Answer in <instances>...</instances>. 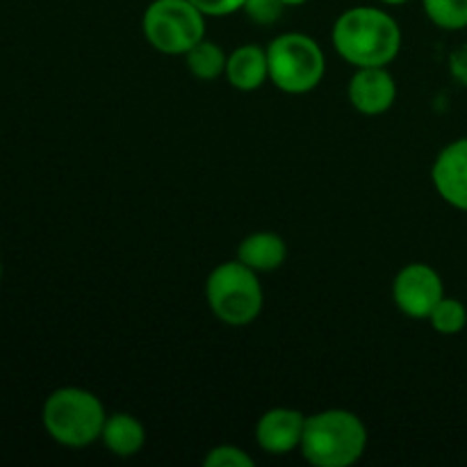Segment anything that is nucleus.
Masks as SVG:
<instances>
[{"mask_svg": "<svg viewBox=\"0 0 467 467\" xmlns=\"http://www.w3.org/2000/svg\"><path fill=\"white\" fill-rule=\"evenodd\" d=\"M337 55L354 67H388L400 55L401 27L379 7H351L333 26Z\"/></svg>", "mask_w": 467, "mask_h": 467, "instance_id": "f257e3e1", "label": "nucleus"}, {"mask_svg": "<svg viewBox=\"0 0 467 467\" xmlns=\"http://www.w3.org/2000/svg\"><path fill=\"white\" fill-rule=\"evenodd\" d=\"M368 447V429L351 410L331 409L306 418L301 454L317 467L354 465Z\"/></svg>", "mask_w": 467, "mask_h": 467, "instance_id": "f03ea898", "label": "nucleus"}, {"mask_svg": "<svg viewBox=\"0 0 467 467\" xmlns=\"http://www.w3.org/2000/svg\"><path fill=\"white\" fill-rule=\"evenodd\" d=\"M41 420L55 442L80 450L99 441L108 415L94 392L82 388H59L46 400Z\"/></svg>", "mask_w": 467, "mask_h": 467, "instance_id": "7ed1b4c3", "label": "nucleus"}, {"mask_svg": "<svg viewBox=\"0 0 467 467\" xmlns=\"http://www.w3.org/2000/svg\"><path fill=\"white\" fill-rule=\"evenodd\" d=\"M205 296L214 317L228 327H246L263 310V287L258 272L240 260L222 263L210 272Z\"/></svg>", "mask_w": 467, "mask_h": 467, "instance_id": "20e7f679", "label": "nucleus"}, {"mask_svg": "<svg viewBox=\"0 0 467 467\" xmlns=\"http://www.w3.org/2000/svg\"><path fill=\"white\" fill-rule=\"evenodd\" d=\"M269 78L285 94H308L322 82L327 62L315 39L287 32L267 46Z\"/></svg>", "mask_w": 467, "mask_h": 467, "instance_id": "39448f33", "label": "nucleus"}, {"mask_svg": "<svg viewBox=\"0 0 467 467\" xmlns=\"http://www.w3.org/2000/svg\"><path fill=\"white\" fill-rule=\"evenodd\" d=\"M144 36L158 53L185 55L205 35V14L192 0H153L146 7Z\"/></svg>", "mask_w": 467, "mask_h": 467, "instance_id": "423d86ee", "label": "nucleus"}, {"mask_svg": "<svg viewBox=\"0 0 467 467\" xmlns=\"http://www.w3.org/2000/svg\"><path fill=\"white\" fill-rule=\"evenodd\" d=\"M445 296L441 274L424 263L406 265L392 283V299L397 308L413 319H429Z\"/></svg>", "mask_w": 467, "mask_h": 467, "instance_id": "0eeeda50", "label": "nucleus"}, {"mask_svg": "<svg viewBox=\"0 0 467 467\" xmlns=\"http://www.w3.org/2000/svg\"><path fill=\"white\" fill-rule=\"evenodd\" d=\"M431 178L447 203L467 213V137L451 141L438 153Z\"/></svg>", "mask_w": 467, "mask_h": 467, "instance_id": "6e6552de", "label": "nucleus"}, {"mask_svg": "<svg viewBox=\"0 0 467 467\" xmlns=\"http://www.w3.org/2000/svg\"><path fill=\"white\" fill-rule=\"evenodd\" d=\"M306 418L295 409H272L258 420L255 441L260 450L274 456H285L299 450Z\"/></svg>", "mask_w": 467, "mask_h": 467, "instance_id": "1a4fd4ad", "label": "nucleus"}, {"mask_svg": "<svg viewBox=\"0 0 467 467\" xmlns=\"http://www.w3.org/2000/svg\"><path fill=\"white\" fill-rule=\"evenodd\" d=\"M397 99L395 78L383 67H363L349 82V100L360 114L377 117L388 112Z\"/></svg>", "mask_w": 467, "mask_h": 467, "instance_id": "9d476101", "label": "nucleus"}, {"mask_svg": "<svg viewBox=\"0 0 467 467\" xmlns=\"http://www.w3.org/2000/svg\"><path fill=\"white\" fill-rule=\"evenodd\" d=\"M226 78L235 89L255 91L269 78L267 50L255 44L240 46L226 59Z\"/></svg>", "mask_w": 467, "mask_h": 467, "instance_id": "9b49d317", "label": "nucleus"}, {"mask_svg": "<svg viewBox=\"0 0 467 467\" xmlns=\"http://www.w3.org/2000/svg\"><path fill=\"white\" fill-rule=\"evenodd\" d=\"M287 258V246L276 233H254L237 249V260L254 272H276Z\"/></svg>", "mask_w": 467, "mask_h": 467, "instance_id": "f8f14e48", "label": "nucleus"}, {"mask_svg": "<svg viewBox=\"0 0 467 467\" xmlns=\"http://www.w3.org/2000/svg\"><path fill=\"white\" fill-rule=\"evenodd\" d=\"M105 447H108L112 454L128 459V456H135L144 450L146 445V429L144 424L137 418L128 413H114L105 420L103 433Z\"/></svg>", "mask_w": 467, "mask_h": 467, "instance_id": "ddd939ff", "label": "nucleus"}, {"mask_svg": "<svg viewBox=\"0 0 467 467\" xmlns=\"http://www.w3.org/2000/svg\"><path fill=\"white\" fill-rule=\"evenodd\" d=\"M187 68L199 80H214L222 73H226V55H223L222 46L213 44V41H199L192 50L185 53Z\"/></svg>", "mask_w": 467, "mask_h": 467, "instance_id": "4468645a", "label": "nucleus"}, {"mask_svg": "<svg viewBox=\"0 0 467 467\" xmlns=\"http://www.w3.org/2000/svg\"><path fill=\"white\" fill-rule=\"evenodd\" d=\"M422 5L433 26L442 30L467 27V0H422Z\"/></svg>", "mask_w": 467, "mask_h": 467, "instance_id": "2eb2a0df", "label": "nucleus"}, {"mask_svg": "<svg viewBox=\"0 0 467 467\" xmlns=\"http://www.w3.org/2000/svg\"><path fill=\"white\" fill-rule=\"evenodd\" d=\"M429 322L442 336H456L465 328L467 324V308L463 301L450 299V296H442L441 304L433 308V313L429 315Z\"/></svg>", "mask_w": 467, "mask_h": 467, "instance_id": "dca6fc26", "label": "nucleus"}, {"mask_svg": "<svg viewBox=\"0 0 467 467\" xmlns=\"http://www.w3.org/2000/svg\"><path fill=\"white\" fill-rule=\"evenodd\" d=\"M205 467H254V459L244 450L233 445H219L203 459Z\"/></svg>", "mask_w": 467, "mask_h": 467, "instance_id": "f3484780", "label": "nucleus"}, {"mask_svg": "<svg viewBox=\"0 0 467 467\" xmlns=\"http://www.w3.org/2000/svg\"><path fill=\"white\" fill-rule=\"evenodd\" d=\"M287 5L283 0H246L242 9H244L246 16L254 23L272 26V23H276L283 16V9Z\"/></svg>", "mask_w": 467, "mask_h": 467, "instance_id": "a211bd4d", "label": "nucleus"}, {"mask_svg": "<svg viewBox=\"0 0 467 467\" xmlns=\"http://www.w3.org/2000/svg\"><path fill=\"white\" fill-rule=\"evenodd\" d=\"M205 16H228L244 7L246 0H192Z\"/></svg>", "mask_w": 467, "mask_h": 467, "instance_id": "6ab92c4d", "label": "nucleus"}, {"mask_svg": "<svg viewBox=\"0 0 467 467\" xmlns=\"http://www.w3.org/2000/svg\"><path fill=\"white\" fill-rule=\"evenodd\" d=\"M450 73L459 85L467 87V44L450 55Z\"/></svg>", "mask_w": 467, "mask_h": 467, "instance_id": "aec40b11", "label": "nucleus"}, {"mask_svg": "<svg viewBox=\"0 0 467 467\" xmlns=\"http://www.w3.org/2000/svg\"><path fill=\"white\" fill-rule=\"evenodd\" d=\"M379 3H383V5H406V3H410V0H379Z\"/></svg>", "mask_w": 467, "mask_h": 467, "instance_id": "412c9836", "label": "nucleus"}, {"mask_svg": "<svg viewBox=\"0 0 467 467\" xmlns=\"http://www.w3.org/2000/svg\"><path fill=\"white\" fill-rule=\"evenodd\" d=\"M283 3L290 5V7H295V5H304V3H308V0H283Z\"/></svg>", "mask_w": 467, "mask_h": 467, "instance_id": "4be33fe9", "label": "nucleus"}, {"mask_svg": "<svg viewBox=\"0 0 467 467\" xmlns=\"http://www.w3.org/2000/svg\"><path fill=\"white\" fill-rule=\"evenodd\" d=\"M0 278H3V263H0Z\"/></svg>", "mask_w": 467, "mask_h": 467, "instance_id": "5701e85b", "label": "nucleus"}]
</instances>
